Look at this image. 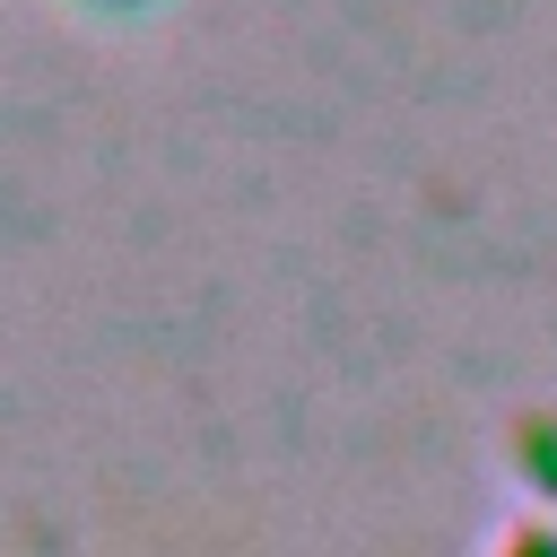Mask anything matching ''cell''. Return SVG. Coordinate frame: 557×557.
<instances>
[{
	"instance_id": "obj_1",
	"label": "cell",
	"mask_w": 557,
	"mask_h": 557,
	"mask_svg": "<svg viewBox=\"0 0 557 557\" xmlns=\"http://www.w3.org/2000/svg\"><path fill=\"white\" fill-rule=\"evenodd\" d=\"M505 557H557V531H540V522H531V531H513V548H505Z\"/></svg>"
},
{
	"instance_id": "obj_2",
	"label": "cell",
	"mask_w": 557,
	"mask_h": 557,
	"mask_svg": "<svg viewBox=\"0 0 557 557\" xmlns=\"http://www.w3.org/2000/svg\"><path fill=\"white\" fill-rule=\"evenodd\" d=\"M78 9H104V17H131V9H157V0H78Z\"/></svg>"
}]
</instances>
